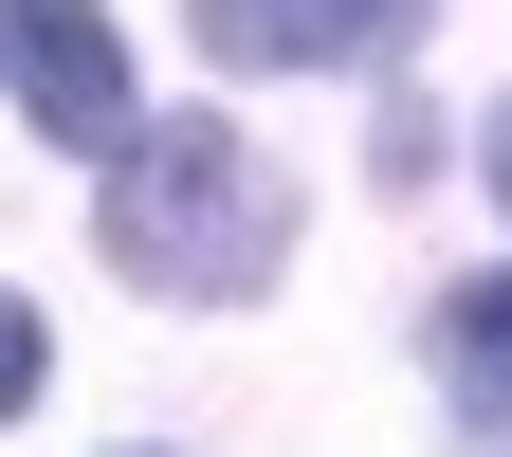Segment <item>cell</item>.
<instances>
[{"label":"cell","instance_id":"cell-1","mask_svg":"<svg viewBox=\"0 0 512 457\" xmlns=\"http://www.w3.org/2000/svg\"><path fill=\"white\" fill-rule=\"evenodd\" d=\"M92 238H110V275H147V293H183V311H238V293L293 256V183L256 165L220 110H165V128L110 147Z\"/></svg>","mask_w":512,"mask_h":457},{"label":"cell","instance_id":"cell-2","mask_svg":"<svg viewBox=\"0 0 512 457\" xmlns=\"http://www.w3.org/2000/svg\"><path fill=\"white\" fill-rule=\"evenodd\" d=\"M0 92H19L55 147H128V37L92 19V0H0Z\"/></svg>","mask_w":512,"mask_h":457},{"label":"cell","instance_id":"cell-3","mask_svg":"<svg viewBox=\"0 0 512 457\" xmlns=\"http://www.w3.org/2000/svg\"><path fill=\"white\" fill-rule=\"evenodd\" d=\"M421 0H202V55L220 74H348V55H384Z\"/></svg>","mask_w":512,"mask_h":457},{"label":"cell","instance_id":"cell-4","mask_svg":"<svg viewBox=\"0 0 512 457\" xmlns=\"http://www.w3.org/2000/svg\"><path fill=\"white\" fill-rule=\"evenodd\" d=\"M439 348H458V384H476V403H512V256H494L476 293H439Z\"/></svg>","mask_w":512,"mask_h":457},{"label":"cell","instance_id":"cell-5","mask_svg":"<svg viewBox=\"0 0 512 457\" xmlns=\"http://www.w3.org/2000/svg\"><path fill=\"white\" fill-rule=\"evenodd\" d=\"M19 403H37V311L0 293V421H19Z\"/></svg>","mask_w":512,"mask_h":457},{"label":"cell","instance_id":"cell-6","mask_svg":"<svg viewBox=\"0 0 512 457\" xmlns=\"http://www.w3.org/2000/svg\"><path fill=\"white\" fill-rule=\"evenodd\" d=\"M494 202H512V110H494Z\"/></svg>","mask_w":512,"mask_h":457}]
</instances>
